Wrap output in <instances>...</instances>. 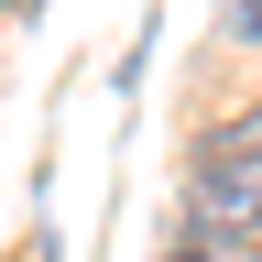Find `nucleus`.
Wrapping results in <instances>:
<instances>
[{
    "label": "nucleus",
    "instance_id": "obj_1",
    "mask_svg": "<svg viewBox=\"0 0 262 262\" xmlns=\"http://www.w3.org/2000/svg\"><path fill=\"white\" fill-rule=\"evenodd\" d=\"M196 219L208 229H262V131H219L196 153Z\"/></svg>",
    "mask_w": 262,
    "mask_h": 262
},
{
    "label": "nucleus",
    "instance_id": "obj_2",
    "mask_svg": "<svg viewBox=\"0 0 262 262\" xmlns=\"http://www.w3.org/2000/svg\"><path fill=\"white\" fill-rule=\"evenodd\" d=\"M229 33H241V44H262V0H229Z\"/></svg>",
    "mask_w": 262,
    "mask_h": 262
}]
</instances>
